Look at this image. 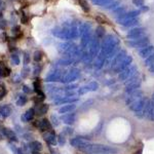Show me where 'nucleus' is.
Segmentation results:
<instances>
[{
  "instance_id": "nucleus-33",
  "label": "nucleus",
  "mask_w": 154,
  "mask_h": 154,
  "mask_svg": "<svg viewBox=\"0 0 154 154\" xmlns=\"http://www.w3.org/2000/svg\"><path fill=\"white\" fill-rule=\"evenodd\" d=\"M48 104H41V105H39L38 110L36 111V114L38 116H42V115H44V114L48 112Z\"/></svg>"
},
{
  "instance_id": "nucleus-51",
  "label": "nucleus",
  "mask_w": 154,
  "mask_h": 154,
  "mask_svg": "<svg viewBox=\"0 0 154 154\" xmlns=\"http://www.w3.org/2000/svg\"><path fill=\"white\" fill-rule=\"evenodd\" d=\"M75 88H77V84L75 83H70V84H68V85H66V88H65L66 91H73V89H75Z\"/></svg>"
},
{
  "instance_id": "nucleus-52",
  "label": "nucleus",
  "mask_w": 154,
  "mask_h": 154,
  "mask_svg": "<svg viewBox=\"0 0 154 154\" xmlns=\"http://www.w3.org/2000/svg\"><path fill=\"white\" fill-rule=\"evenodd\" d=\"M30 62V54L29 53H25L24 54V64L25 65H28Z\"/></svg>"
},
{
  "instance_id": "nucleus-45",
  "label": "nucleus",
  "mask_w": 154,
  "mask_h": 154,
  "mask_svg": "<svg viewBox=\"0 0 154 154\" xmlns=\"http://www.w3.org/2000/svg\"><path fill=\"white\" fill-rule=\"evenodd\" d=\"M153 63H154V53L151 54L150 56L148 57V58H146V60H145V65L146 66H150V65H152Z\"/></svg>"
},
{
  "instance_id": "nucleus-39",
  "label": "nucleus",
  "mask_w": 154,
  "mask_h": 154,
  "mask_svg": "<svg viewBox=\"0 0 154 154\" xmlns=\"http://www.w3.org/2000/svg\"><path fill=\"white\" fill-rule=\"evenodd\" d=\"M11 61L12 65H14V66H18V65H20V63H21V59H20V57L17 54H11Z\"/></svg>"
},
{
  "instance_id": "nucleus-27",
  "label": "nucleus",
  "mask_w": 154,
  "mask_h": 154,
  "mask_svg": "<svg viewBox=\"0 0 154 154\" xmlns=\"http://www.w3.org/2000/svg\"><path fill=\"white\" fill-rule=\"evenodd\" d=\"M75 109H76L75 104H67V105L62 106L61 108L59 109V113H61V114L70 113V112H73Z\"/></svg>"
},
{
  "instance_id": "nucleus-1",
  "label": "nucleus",
  "mask_w": 154,
  "mask_h": 154,
  "mask_svg": "<svg viewBox=\"0 0 154 154\" xmlns=\"http://www.w3.org/2000/svg\"><path fill=\"white\" fill-rule=\"evenodd\" d=\"M119 40L115 35H108L104 38L103 42L101 44V51L99 56H102L103 58L107 59L114 49L118 48Z\"/></svg>"
},
{
  "instance_id": "nucleus-47",
  "label": "nucleus",
  "mask_w": 154,
  "mask_h": 154,
  "mask_svg": "<svg viewBox=\"0 0 154 154\" xmlns=\"http://www.w3.org/2000/svg\"><path fill=\"white\" fill-rule=\"evenodd\" d=\"M12 34H14V36H17V37H19V36H21L22 35V32H21V28H20L19 26H16V27H14L12 28Z\"/></svg>"
},
{
  "instance_id": "nucleus-26",
  "label": "nucleus",
  "mask_w": 154,
  "mask_h": 154,
  "mask_svg": "<svg viewBox=\"0 0 154 154\" xmlns=\"http://www.w3.org/2000/svg\"><path fill=\"white\" fill-rule=\"evenodd\" d=\"M11 114V108L9 105H1L0 106V116L2 118L9 117Z\"/></svg>"
},
{
  "instance_id": "nucleus-56",
  "label": "nucleus",
  "mask_w": 154,
  "mask_h": 154,
  "mask_svg": "<svg viewBox=\"0 0 154 154\" xmlns=\"http://www.w3.org/2000/svg\"><path fill=\"white\" fill-rule=\"evenodd\" d=\"M23 91H24V94H29L30 93V88L27 85H23Z\"/></svg>"
},
{
  "instance_id": "nucleus-35",
  "label": "nucleus",
  "mask_w": 154,
  "mask_h": 154,
  "mask_svg": "<svg viewBox=\"0 0 154 154\" xmlns=\"http://www.w3.org/2000/svg\"><path fill=\"white\" fill-rule=\"evenodd\" d=\"M112 1H114V0H91V2H93L95 5L103 6V7H105L106 5H108V4L111 3Z\"/></svg>"
},
{
  "instance_id": "nucleus-37",
  "label": "nucleus",
  "mask_w": 154,
  "mask_h": 154,
  "mask_svg": "<svg viewBox=\"0 0 154 154\" xmlns=\"http://www.w3.org/2000/svg\"><path fill=\"white\" fill-rule=\"evenodd\" d=\"M119 5H120V1H119V0H114V1H112L111 3H109L108 5H106L105 8L111 9V11H114V9L117 8Z\"/></svg>"
},
{
  "instance_id": "nucleus-44",
  "label": "nucleus",
  "mask_w": 154,
  "mask_h": 154,
  "mask_svg": "<svg viewBox=\"0 0 154 154\" xmlns=\"http://www.w3.org/2000/svg\"><path fill=\"white\" fill-rule=\"evenodd\" d=\"M51 125H54V126H59L60 125V119L57 115H54V114H53V115L51 116Z\"/></svg>"
},
{
  "instance_id": "nucleus-18",
  "label": "nucleus",
  "mask_w": 154,
  "mask_h": 154,
  "mask_svg": "<svg viewBox=\"0 0 154 154\" xmlns=\"http://www.w3.org/2000/svg\"><path fill=\"white\" fill-rule=\"evenodd\" d=\"M91 39H93V36H91V32L89 31L88 33H84L81 35V39H80V48L82 51H84L91 43Z\"/></svg>"
},
{
  "instance_id": "nucleus-38",
  "label": "nucleus",
  "mask_w": 154,
  "mask_h": 154,
  "mask_svg": "<svg viewBox=\"0 0 154 154\" xmlns=\"http://www.w3.org/2000/svg\"><path fill=\"white\" fill-rule=\"evenodd\" d=\"M27 102H28V99H27V97L26 96H20L19 98H18V100H17V105L20 106V107H22V106H24V105H26L27 104Z\"/></svg>"
},
{
  "instance_id": "nucleus-22",
  "label": "nucleus",
  "mask_w": 154,
  "mask_h": 154,
  "mask_svg": "<svg viewBox=\"0 0 154 154\" xmlns=\"http://www.w3.org/2000/svg\"><path fill=\"white\" fill-rule=\"evenodd\" d=\"M38 128H39V130L42 131H51V128H53V125H51V121L48 120L46 118H43L39 121Z\"/></svg>"
},
{
  "instance_id": "nucleus-30",
  "label": "nucleus",
  "mask_w": 154,
  "mask_h": 154,
  "mask_svg": "<svg viewBox=\"0 0 154 154\" xmlns=\"http://www.w3.org/2000/svg\"><path fill=\"white\" fill-rule=\"evenodd\" d=\"M105 58H103L102 56H98L96 58V61L94 63V67H95L96 70H100L102 69V67L104 66V63H105Z\"/></svg>"
},
{
  "instance_id": "nucleus-6",
  "label": "nucleus",
  "mask_w": 154,
  "mask_h": 154,
  "mask_svg": "<svg viewBox=\"0 0 154 154\" xmlns=\"http://www.w3.org/2000/svg\"><path fill=\"white\" fill-rule=\"evenodd\" d=\"M146 30L143 27H135L131 30H130L128 33V38H130L131 40H135V39L143 38L145 37Z\"/></svg>"
},
{
  "instance_id": "nucleus-8",
  "label": "nucleus",
  "mask_w": 154,
  "mask_h": 154,
  "mask_svg": "<svg viewBox=\"0 0 154 154\" xmlns=\"http://www.w3.org/2000/svg\"><path fill=\"white\" fill-rule=\"evenodd\" d=\"M141 98H143L142 91H140V89H137V91H131V93H128V97H126L125 104L128 106V105H131V103H134V102L140 100Z\"/></svg>"
},
{
  "instance_id": "nucleus-59",
  "label": "nucleus",
  "mask_w": 154,
  "mask_h": 154,
  "mask_svg": "<svg viewBox=\"0 0 154 154\" xmlns=\"http://www.w3.org/2000/svg\"><path fill=\"white\" fill-rule=\"evenodd\" d=\"M140 11H141V12H142V11H149V7L148 6H142V7H140Z\"/></svg>"
},
{
  "instance_id": "nucleus-40",
  "label": "nucleus",
  "mask_w": 154,
  "mask_h": 154,
  "mask_svg": "<svg viewBox=\"0 0 154 154\" xmlns=\"http://www.w3.org/2000/svg\"><path fill=\"white\" fill-rule=\"evenodd\" d=\"M79 2V5L81 6V8L83 9L85 12H88L89 11V6H88V3L86 0H78Z\"/></svg>"
},
{
  "instance_id": "nucleus-61",
  "label": "nucleus",
  "mask_w": 154,
  "mask_h": 154,
  "mask_svg": "<svg viewBox=\"0 0 154 154\" xmlns=\"http://www.w3.org/2000/svg\"><path fill=\"white\" fill-rule=\"evenodd\" d=\"M31 154H41L40 151H32Z\"/></svg>"
},
{
  "instance_id": "nucleus-48",
  "label": "nucleus",
  "mask_w": 154,
  "mask_h": 154,
  "mask_svg": "<svg viewBox=\"0 0 154 154\" xmlns=\"http://www.w3.org/2000/svg\"><path fill=\"white\" fill-rule=\"evenodd\" d=\"M41 65H36V66H34V70H33V75L34 76H38L39 74H40V72H41Z\"/></svg>"
},
{
  "instance_id": "nucleus-25",
  "label": "nucleus",
  "mask_w": 154,
  "mask_h": 154,
  "mask_svg": "<svg viewBox=\"0 0 154 154\" xmlns=\"http://www.w3.org/2000/svg\"><path fill=\"white\" fill-rule=\"evenodd\" d=\"M34 115H35V110L33 108H30L22 115L21 119L24 122H29V121H31L34 118Z\"/></svg>"
},
{
  "instance_id": "nucleus-15",
  "label": "nucleus",
  "mask_w": 154,
  "mask_h": 154,
  "mask_svg": "<svg viewBox=\"0 0 154 154\" xmlns=\"http://www.w3.org/2000/svg\"><path fill=\"white\" fill-rule=\"evenodd\" d=\"M125 57H126V51H125V49H122L121 51H119V53L114 57L113 61L111 62V68L115 69L116 67H117L119 64H120L121 62L125 59Z\"/></svg>"
},
{
  "instance_id": "nucleus-36",
  "label": "nucleus",
  "mask_w": 154,
  "mask_h": 154,
  "mask_svg": "<svg viewBox=\"0 0 154 154\" xmlns=\"http://www.w3.org/2000/svg\"><path fill=\"white\" fill-rule=\"evenodd\" d=\"M105 34H106L105 28H103L102 26L97 27V29H96V36L98 37L99 39H100V38H104V37H105Z\"/></svg>"
},
{
  "instance_id": "nucleus-43",
  "label": "nucleus",
  "mask_w": 154,
  "mask_h": 154,
  "mask_svg": "<svg viewBox=\"0 0 154 154\" xmlns=\"http://www.w3.org/2000/svg\"><path fill=\"white\" fill-rule=\"evenodd\" d=\"M93 103H94V100L93 99H89V100H88L85 102V103L83 104L82 106H81V109H82V111H85V110H88V109L91 107V105H93Z\"/></svg>"
},
{
  "instance_id": "nucleus-31",
  "label": "nucleus",
  "mask_w": 154,
  "mask_h": 154,
  "mask_svg": "<svg viewBox=\"0 0 154 154\" xmlns=\"http://www.w3.org/2000/svg\"><path fill=\"white\" fill-rule=\"evenodd\" d=\"M29 148L30 150L32 151H41L42 149V144L38 141H32V142L29 143Z\"/></svg>"
},
{
  "instance_id": "nucleus-28",
  "label": "nucleus",
  "mask_w": 154,
  "mask_h": 154,
  "mask_svg": "<svg viewBox=\"0 0 154 154\" xmlns=\"http://www.w3.org/2000/svg\"><path fill=\"white\" fill-rule=\"evenodd\" d=\"M141 86V80H138V81H135L133 83H130L128 85H125V93H131V91H137L139 89Z\"/></svg>"
},
{
  "instance_id": "nucleus-54",
  "label": "nucleus",
  "mask_w": 154,
  "mask_h": 154,
  "mask_svg": "<svg viewBox=\"0 0 154 154\" xmlns=\"http://www.w3.org/2000/svg\"><path fill=\"white\" fill-rule=\"evenodd\" d=\"M6 27V22L4 20H0V30L4 29Z\"/></svg>"
},
{
  "instance_id": "nucleus-7",
  "label": "nucleus",
  "mask_w": 154,
  "mask_h": 154,
  "mask_svg": "<svg viewBox=\"0 0 154 154\" xmlns=\"http://www.w3.org/2000/svg\"><path fill=\"white\" fill-rule=\"evenodd\" d=\"M137 73V68L136 66H130L128 68H125L123 71H121L120 73H118V79L120 81H125L128 78H131V76H134Z\"/></svg>"
},
{
  "instance_id": "nucleus-62",
  "label": "nucleus",
  "mask_w": 154,
  "mask_h": 154,
  "mask_svg": "<svg viewBox=\"0 0 154 154\" xmlns=\"http://www.w3.org/2000/svg\"><path fill=\"white\" fill-rule=\"evenodd\" d=\"M151 101H152L153 103H154V94H153V95H152V100H151Z\"/></svg>"
},
{
  "instance_id": "nucleus-50",
  "label": "nucleus",
  "mask_w": 154,
  "mask_h": 154,
  "mask_svg": "<svg viewBox=\"0 0 154 154\" xmlns=\"http://www.w3.org/2000/svg\"><path fill=\"white\" fill-rule=\"evenodd\" d=\"M144 1H145V0H133V3L135 4L137 7H142L144 5Z\"/></svg>"
},
{
  "instance_id": "nucleus-20",
  "label": "nucleus",
  "mask_w": 154,
  "mask_h": 154,
  "mask_svg": "<svg viewBox=\"0 0 154 154\" xmlns=\"http://www.w3.org/2000/svg\"><path fill=\"white\" fill-rule=\"evenodd\" d=\"M117 23L122 25V26L126 27V28H131V27H135L139 24V21L137 18H131V19H120L117 20Z\"/></svg>"
},
{
  "instance_id": "nucleus-13",
  "label": "nucleus",
  "mask_w": 154,
  "mask_h": 154,
  "mask_svg": "<svg viewBox=\"0 0 154 154\" xmlns=\"http://www.w3.org/2000/svg\"><path fill=\"white\" fill-rule=\"evenodd\" d=\"M70 144H71V146H73V147L78 148L81 150V149L84 148L85 146H88L89 144V142L88 140H85V139H83L82 137H77V138L71 139Z\"/></svg>"
},
{
  "instance_id": "nucleus-46",
  "label": "nucleus",
  "mask_w": 154,
  "mask_h": 154,
  "mask_svg": "<svg viewBox=\"0 0 154 154\" xmlns=\"http://www.w3.org/2000/svg\"><path fill=\"white\" fill-rule=\"evenodd\" d=\"M6 95V88L5 86H4V84L0 83V101L2 100V99L5 97Z\"/></svg>"
},
{
  "instance_id": "nucleus-16",
  "label": "nucleus",
  "mask_w": 154,
  "mask_h": 154,
  "mask_svg": "<svg viewBox=\"0 0 154 154\" xmlns=\"http://www.w3.org/2000/svg\"><path fill=\"white\" fill-rule=\"evenodd\" d=\"M2 135H4L6 139H8L11 142H14V143H18L19 142V139L17 137L16 133L14 131H11V128H2Z\"/></svg>"
},
{
  "instance_id": "nucleus-34",
  "label": "nucleus",
  "mask_w": 154,
  "mask_h": 154,
  "mask_svg": "<svg viewBox=\"0 0 154 154\" xmlns=\"http://www.w3.org/2000/svg\"><path fill=\"white\" fill-rule=\"evenodd\" d=\"M74 61H75V60H73L71 58H68V57H64L63 59L59 60L58 64H59V65H62V66H69V65H71Z\"/></svg>"
},
{
  "instance_id": "nucleus-60",
  "label": "nucleus",
  "mask_w": 154,
  "mask_h": 154,
  "mask_svg": "<svg viewBox=\"0 0 154 154\" xmlns=\"http://www.w3.org/2000/svg\"><path fill=\"white\" fill-rule=\"evenodd\" d=\"M17 154H24L23 148H18V150H17Z\"/></svg>"
},
{
  "instance_id": "nucleus-53",
  "label": "nucleus",
  "mask_w": 154,
  "mask_h": 154,
  "mask_svg": "<svg viewBox=\"0 0 154 154\" xmlns=\"http://www.w3.org/2000/svg\"><path fill=\"white\" fill-rule=\"evenodd\" d=\"M29 73H30L29 68H27V67H26V68H24L23 71H22V76H23V78H26V77H28Z\"/></svg>"
},
{
  "instance_id": "nucleus-4",
  "label": "nucleus",
  "mask_w": 154,
  "mask_h": 154,
  "mask_svg": "<svg viewBox=\"0 0 154 154\" xmlns=\"http://www.w3.org/2000/svg\"><path fill=\"white\" fill-rule=\"evenodd\" d=\"M101 51V43L100 40L97 36H93L91 43H89V49H88V54L91 56V58L93 60H95L97 57L99 56Z\"/></svg>"
},
{
  "instance_id": "nucleus-57",
  "label": "nucleus",
  "mask_w": 154,
  "mask_h": 154,
  "mask_svg": "<svg viewBox=\"0 0 154 154\" xmlns=\"http://www.w3.org/2000/svg\"><path fill=\"white\" fill-rule=\"evenodd\" d=\"M12 81H14V82H20V81H21V77L19 75H16L12 78Z\"/></svg>"
},
{
  "instance_id": "nucleus-42",
  "label": "nucleus",
  "mask_w": 154,
  "mask_h": 154,
  "mask_svg": "<svg viewBox=\"0 0 154 154\" xmlns=\"http://www.w3.org/2000/svg\"><path fill=\"white\" fill-rule=\"evenodd\" d=\"M33 60L36 62V63H38V62H40L42 60V51H36L35 53L33 54Z\"/></svg>"
},
{
  "instance_id": "nucleus-41",
  "label": "nucleus",
  "mask_w": 154,
  "mask_h": 154,
  "mask_svg": "<svg viewBox=\"0 0 154 154\" xmlns=\"http://www.w3.org/2000/svg\"><path fill=\"white\" fill-rule=\"evenodd\" d=\"M58 143H59L60 146H64L66 144V137H65L64 131H63V133H61L58 136Z\"/></svg>"
},
{
  "instance_id": "nucleus-21",
  "label": "nucleus",
  "mask_w": 154,
  "mask_h": 154,
  "mask_svg": "<svg viewBox=\"0 0 154 154\" xmlns=\"http://www.w3.org/2000/svg\"><path fill=\"white\" fill-rule=\"evenodd\" d=\"M151 113H152V101L147 100L145 103V106H144V109H143L144 117L146 119L151 120Z\"/></svg>"
},
{
  "instance_id": "nucleus-49",
  "label": "nucleus",
  "mask_w": 154,
  "mask_h": 154,
  "mask_svg": "<svg viewBox=\"0 0 154 154\" xmlns=\"http://www.w3.org/2000/svg\"><path fill=\"white\" fill-rule=\"evenodd\" d=\"M73 133H74V130L72 128V126H66V128H64V134H65V135L71 136V135H73Z\"/></svg>"
},
{
  "instance_id": "nucleus-14",
  "label": "nucleus",
  "mask_w": 154,
  "mask_h": 154,
  "mask_svg": "<svg viewBox=\"0 0 154 154\" xmlns=\"http://www.w3.org/2000/svg\"><path fill=\"white\" fill-rule=\"evenodd\" d=\"M79 99L75 98V97H62L60 99H57V100L54 101V105H67V104H75L76 102H78Z\"/></svg>"
},
{
  "instance_id": "nucleus-2",
  "label": "nucleus",
  "mask_w": 154,
  "mask_h": 154,
  "mask_svg": "<svg viewBox=\"0 0 154 154\" xmlns=\"http://www.w3.org/2000/svg\"><path fill=\"white\" fill-rule=\"evenodd\" d=\"M81 150L88 154H116L118 152L117 149L110 147V146L102 145V144H91L85 146Z\"/></svg>"
},
{
  "instance_id": "nucleus-24",
  "label": "nucleus",
  "mask_w": 154,
  "mask_h": 154,
  "mask_svg": "<svg viewBox=\"0 0 154 154\" xmlns=\"http://www.w3.org/2000/svg\"><path fill=\"white\" fill-rule=\"evenodd\" d=\"M153 53H154V46L153 45H147V46H145V48H140L139 54H140V57L146 59Z\"/></svg>"
},
{
  "instance_id": "nucleus-10",
  "label": "nucleus",
  "mask_w": 154,
  "mask_h": 154,
  "mask_svg": "<svg viewBox=\"0 0 154 154\" xmlns=\"http://www.w3.org/2000/svg\"><path fill=\"white\" fill-rule=\"evenodd\" d=\"M149 44V38L148 37H143V38L135 39V40H130L128 41V45L131 48H143L145 46H147Z\"/></svg>"
},
{
  "instance_id": "nucleus-9",
  "label": "nucleus",
  "mask_w": 154,
  "mask_h": 154,
  "mask_svg": "<svg viewBox=\"0 0 154 154\" xmlns=\"http://www.w3.org/2000/svg\"><path fill=\"white\" fill-rule=\"evenodd\" d=\"M99 88V83L97 81H91L86 85H83L78 88V95H85L88 91H96Z\"/></svg>"
},
{
  "instance_id": "nucleus-11",
  "label": "nucleus",
  "mask_w": 154,
  "mask_h": 154,
  "mask_svg": "<svg viewBox=\"0 0 154 154\" xmlns=\"http://www.w3.org/2000/svg\"><path fill=\"white\" fill-rule=\"evenodd\" d=\"M64 75H65V74H63L60 70H58V69H54V71L49 72V73L48 74V76H46V78H45V81H48V82L61 81Z\"/></svg>"
},
{
  "instance_id": "nucleus-19",
  "label": "nucleus",
  "mask_w": 154,
  "mask_h": 154,
  "mask_svg": "<svg viewBox=\"0 0 154 154\" xmlns=\"http://www.w3.org/2000/svg\"><path fill=\"white\" fill-rule=\"evenodd\" d=\"M61 119H62V121H63L64 123H66V125H73L74 122H75L76 119H77V115L74 112L66 113V114H64V115L62 116Z\"/></svg>"
},
{
  "instance_id": "nucleus-23",
  "label": "nucleus",
  "mask_w": 154,
  "mask_h": 154,
  "mask_svg": "<svg viewBox=\"0 0 154 154\" xmlns=\"http://www.w3.org/2000/svg\"><path fill=\"white\" fill-rule=\"evenodd\" d=\"M141 14V11L138 9V11H131L128 12H123V14H119L118 16V20L120 19H131V18H138Z\"/></svg>"
},
{
  "instance_id": "nucleus-3",
  "label": "nucleus",
  "mask_w": 154,
  "mask_h": 154,
  "mask_svg": "<svg viewBox=\"0 0 154 154\" xmlns=\"http://www.w3.org/2000/svg\"><path fill=\"white\" fill-rule=\"evenodd\" d=\"M70 25L71 24H66L63 27H56L51 30V34L54 37L62 39V40H71L70 37Z\"/></svg>"
},
{
  "instance_id": "nucleus-58",
  "label": "nucleus",
  "mask_w": 154,
  "mask_h": 154,
  "mask_svg": "<svg viewBox=\"0 0 154 154\" xmlns=\"http://www.w3.org/2000/svg\"><path fill=\"white\" fill-rule=\"evenodd\" d=\"M151 120L154 121V103L152 102V113H151Z\"/></svg>"
},
{
  "instance_id": "nucleus-17",
  "label": "nucleus",
  "mask_w": 154,
  "mask_h": 154,
  "mask_svg": "<svg viewBox=\"0 0 154 154\" xmlns=\"http://www.w3.org/2000/svg\"><path fill=\"white\" fill-rule=\"evenodd\" d=\"M131 62H133V58H131V56H126L125 59L123 60V61L121 62V63L119 64L115 69H114V72H116V73H120V72L125 70V68H128V67L131 66Z\"/></svg>"
},
{
  "instance_id": "nucleus-5",
  "label": "nucleus",
  "mask_w": 154,
  "mask_h": 154,
  "mask_svg": "<svg viewBox=\"0 0 154 154\" xmlns=\"http://www.w3.org/2000/svg\"><path fill=\"white\" fill-rule=\"evenodd\" d=\"M79 76H80V70L77 69V68H72L70 71L67 72L65 75L63 76L61 82L65 83V84L72 83L73 81H75L76 79H78Z\"/></svg>"
},
{
  "instance_id": "nucleus-29",
  "label": "nucleus",
  "mask_w": 154,
  "mask_h": 154,
  "mask_svg": "<svg viewBox=\"0 0 154 154\" xmlns=\"http://www.w3.org/2000/svg\"><path fill=\"white\" fill-rule=\"evenodd\" d=\"M9 75H11V69L3 63H0V78L7 77Z\"/></svg>"
},
{
  "instance_id": "nucleus-55",
  "label": "nucleus",
  "mask_w": 154,
  "mask_h": 154,
  "mask_svg": "<svg viewBox=\"0 0 154 154\" xmlns=\"http://www.w3.org/2000/svg\"><path fill=\"white\" fill-rule=\"evenodd\" d=\"M21 21H22V23H23V24H27V23H28V18H27L25 14H23V16H22Z\"/></svg>"
},
{
  "instance_id": "nucleus-12",
  "label": "nucleus",
  "mask_w": 154,
  "mask_h": 154,
  "mask_svg": "<svg viewBox=\"0 0 154 154\" xmlns=\"http://www.w3.org/2000/svg\"><path fill=\"white\" fill-rule=\"evenodd\" d=\"M43 139L49 146H56L58 144V137L54 131H48L43 134Z\"/></svg>"
},
{
  "instance_id": "nucleus-32",
  "label": "nucleus",
  "mask_w": 154,
  "mask_h": 154,
  "mask_svg": "<svg viewBox=\"0 0 154 154\" xmlns=\"http://www.w3.org/2000/svg\"><path fill=\"white\" fill-rule=\"evenodd\" d=\"M33 88H34V91L37 94V96H40L42 98H44V95L41 91V84H40V81L39 80H35L33 82Z\"/></svg>"
}]
</instances>
